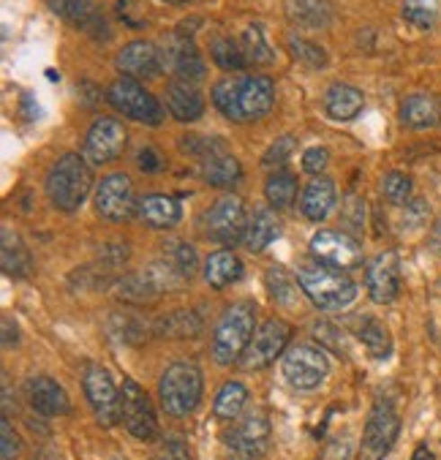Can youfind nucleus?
<instances>
[{
  "label": "nucleus",
  "instance_id": "2eb2a0df",
  "mask_svg": "<svg viewBox=\"0 0 441 460\" xmlns=\"http://www.w3.org/2000/svg\"><path fill=\"white\" fill-rule=\"evenodd\" d=\"M128 131L118 118H99L84 137V155L91 164H110L123 155Z\"/></svg>",
  "mask_w": 441,
  "mask_h": 460
},
{
  "label": "nucleus",
  "instance_id": "0eeeda50",
  "mask_svg": "<svg viewBox=\"0 0 441 460\" xmlns=\"http://www.w3.org/2000/svg\"><path fill=\"white\" fill-rule=\"evenodd\" d=\"M281 371L295 390L308 393L324 385L330 374V362L327 354L316 346H292L281 359Z\"/></svg>",
  "mask_w": 441,
  "mask_h": 460
},
{
  "label": "nucleus",
  "instance_id": "a19ab883",
  "mask_svg": "<svg viewBox=\"0 0 441 460\" xmlns=\"http://www.w3.org/2000/svg\"><path fill=\"white\" fill-rule=\"evenodd\" d=\"M268 284H270V292L278 303L284 305H295V284H292V275L284 272L281 267H273L268 272Z\"/></svg>",
  "mask_w": 441,
  "mask_h": 460
},
{
  "label": "nucleus",
  "instance_id": "a878e982",
  "mask_svg": "<svg viewBox=\"0 0 441 460\" xmlns=\"http://www.w3.org/2000/svg\"><path fill=\"white\" fill-rule=\"evenodd\" d=\"M47 6L66 22H71L74 28H82L87 33H93L96 39L99 36V25H101V17L93 6V0H47Z\"/></svg>",
  "mask_w": 441,
  "mask_h": 460
},
{
  "label": "nucleus",
  "instance_id": "20e7f679",
  "mask_svg": "<svg viewBox=\"0 0 441 460\" xmlns=\"http://www.w3.org/2000/svg\"><path fill=\"white\" fill-rule=\"evenodd\" d=\"M253 319H256V305L251 300H240L224 311L213 335V359L218 365L240 362V357L245 354L253 338Z\"/></svg>",
  "mask_w": 441,
  "mask_h": 460
},
{
  "label": "nucleus",
  "instance_id": "f8f14e48",
  "mask_svg": "<svg viewBox=\"0 0 441 460\" xmlns=\"http://www.w3.org/2000/svg\"><path fill=\"white\" fill-rule=\"evenodd\" d=\"M161 58H163V66L178 79L199 82L207 74L205 58L191 33H169L161 44Z\"/></svg>",
  "mask_w": 441,
  "mask_h": 460
},
{
  "label": "nucleus",
  "instance_id": "5701e85b",
  "mask_svg": "<svg viewBox=\"0 0 441 460\" xmlns=\"http://www.w3.org/2000/svg\"><path fill=\"white\" fill-rule=\"evenodd\" d=\"M401 123L411 131H425L433 128L441 120V104L438 99L428 96V93H411L401 102V112H398Z\"/></svg>",
  "mask_w": 441,
  "mask_h": 460
},
{
  "label": "nucleus",
  "instance_id": "b1692460",
  "mask_svg": "<svg viewBox=\"0 0 441 460\" xmlns=\"http://www.w3.org/2000/svg\"><path fill=\"white\" fill-rule=\"evenodd\" d=\"M366 107V96L363 90L351 87V84H332L327 93H324V112L332 120H355Z\"/></svg>",
  "mask_w": 441,
  "mask_h": 460
},
{
  "label": "nucleus",
  "instance_id": "423d86ee",
  "mask_svg": "<svg viewBox=\"0 0 441 460\" xmlns=\"http://www.w3.org/2000/svg\"><path fill=\"white\" fill-rule=\"evenodd\" d=\"M107 102L115 112L123 118H131L142 126H161L163 123V107L161 102L150 93V90L131 76H120L110 84L107 90Z\"/></svg>",
  "mask_w": 441,
  "mask_h": 460
},
{
  "label": "nucleus",
  "instance_id": "ea45409f",
  "mask_svg": "<svg viewBox=\"0 0 441 460\" xmlns=\"http://www.w3.org/2000/svg\"><path fill=\"white\" fill-rule=\"evenodd\" d=\"M403 17L417 28H430L438 17V6L436 0H406Z\"/></svg>",
  "mask_w": 441,
  "mask_h": 460
},
{
  "label": "nucleus",
  "instance_id": "09e8293b",
  "mask_svg": "<svg viewBox=\"0 0 441 460\" xmlns=\"http://www.w3.org/2000/svg\"><path fill=\"white\" fill-rule=\"evenodd\" d=\"M411 460H436V457H433V452L428 449V444H419V447L414 449Z\"/></svg>",
  "mask_w": 441,
  "mask_h": 460
},
{
  "label": "nucleus",
  "instance_id": "9b49d317",
  "mask_svg": "<svg viewBox=\"0 0 441 460\" xmlns=\"http://www.w3.org/2000/svg\"><path fill=\"white\" fill-rule=\"evenodd\" d=\"M84 395H87V403H91L96 420L104 425V428H112L120 422V390L115 387L112 376L107 367L101 365H91L84 371Z\"/></svg>",
  "mask_w": 441,
  "mask_h": 460
},
{
  "label": "nucleus",
  "instance_id": "2f4dec72",
  "mask_svg": "<svg viewBox=\"0 0 441 460\" xmlns=\"http://www.w3.org/2000/svg\"><path fill=\"white\" fill-rule=\"evenodd\" d=\"M287 17L308 31H319L330 25V4L327 0H287Z\"/></svg>",
  "mask_w": 441,
  "mask_h": 460
},
{
  "label": "nucleus",
  "instance_id": "8fccbe9b",
  "mask_svg": "<svg viewBox=\"0 0 441 460\" xmlns=\"http://www.w3.org/2000/svg\"><path fill=\"white\" fill-rule=\"evenodd\" d=\"M430 243L436 245V248H441V216L436 218V224H433V232H430Z\"/></svg>",
  "mask_w": 441,
  "mask_h": 460
},
{
  "label": "nucleus",
  "instance_id": "473e14b6",
  "mask_svg": "<svg viewBox=\"0 0 441 460\" xmlns=\"http://www.w3.org/2000/svg\"><path fill=\"white\" fill-rule=\"evenodd\" d=\"M297 177L289 172H276L264 182V197H268L273 210H289L297 199Z\"/></svg>",
  "mask_w": 441,
  "mask_h": 460
},
{
  "label": "nucleus",
  "instance_id": "4be33fe9",
  "mask_svg": "<svg viewBox=\"0 0 441 460\" xmlns=\"http://www.w3.org/2000/svg\"><path fill=\"white\" fill-rule=\"evenodd\" d=\"M0 267H4L9 279H28L33 272V256L28 245L9 226H4V234H0Z\"/></svg>",
  "mask_w": 441,
  "mask_h": 460
},
{
  "label": "nucleus",
  "instance_id": "39448f33",
  "mask_svg": "<svg viewBox=\"0 0 441 460\" xmlns=\"http://www.w3.org/2000/svg\"><path fill=\"white\" fill-rule=\"evenodd\" d=\"M202 371L194 362H174L169 365L161 385H158V395H161V406L169 417H189L199 401H202Z\"/></svg>",
  "mask_w": 441,
  "mask_h": 460
},
{
  "label": "nucleus",
  "instance_id": "37998d69",
  "mask_svg": "<svg viewBox=\"0 0 441 460\" xmlns=\"http://www.w3.org/2000/svg\"><path fill=\"white\" fill-rule=\"evenodd\" d=\"M292 147H295V137H281V139H276V142L270 145V150L264 153L261 164H264V166H284L287 158H289V153H292Z\"/></svg>",
  "mask_w": 441,
  "mask_h": 460
},
{
  "label": "nucleus",
  "instance_id": "a211bd4d",
  "mask_svg": "<svg viewBox=\"0 0 441 460\" xmlns=\"http://www.w3.org/2000/svg\"><path fill=\"white\" fill-rule=\"evenodd\" d=\"M270 444V422L261 414H248L229 433V452L234 460H259Z\"/></svg>",
  "mask_w": 441,
  "mask_h": 460
},
{
  "label": "nucleus",
  "instance_id": "4468645a",
  "mask_svg": "<svg viewBox=\"0 0 441 460\" xmlns=\"http://www.w3.org/2000/svg\"><path fill=\"white\" fill-rule=\"evenodd\" d=\"M120 420H123L126 430L139 441H150L158 433L155 411H153L145 390L131 379H126L123 390H120Z\"/></svg>",
  "mask_w": 441,
  "mask_h": 460
},
{
  "label": "nucleus",
  "instance_id": "f03ea898",
  "mask_svg": "<svg viewBox=\"0 0 441 460\" xmlns=\"http://www.w3.org/2000/svg\"><path fill=\"white\" fill-rule=\"evenodd\" d=\"M44 189L52 208H57L60 213H74L93 189V169L79 153H66L49 169Z\"/></svg>",
  "mask_w": 441,
  "mask_h": 460
},
{
  "label": "nucleus",
  "instance_id": "cd10ccee",
  "mask_svg": "<svg viewBox=\"0 0 441 460\" xmlns=\"http://www.w3.org/2000/svg\"><path fill=\"white\" fill-rule=\"evenodd\" d=\"M278 234H281V224H278L276 213L270 208H256L253 216L248 218V229H245L248 251H253V253L264 251Z\"/></svg>",
  "mask_w": 441,
  "mask_h": 460
},
{
  "label": "nucleus",
  "instance_id": "c03bdc74",
  "mask_svg": "<svg viewBox=\"0 0 441 460\" xmlns=\"http://www.w3.org/2000/svg\"><path fill=\"white\" fill-rule=\"evenodd\" d=\"M327 164H330V153L324 147H308L303 153V169L308 174H322L327 169Z\"/></svg>",
  "mask_w": 441,
  "mask_h": 460
},
{
  "label": "nucleus",
  "instance_id": "f257e3e1",
  "mask_svg": "<svg viewBox=\"0 0 441 460\" xmlns=\"http://www.w3.org/2000/svg\"><path fill=\"white\" fill-rule=\"evenodd\" d=\"M276 102V84L270 76L253 74V76H226L213 87V104L216 110L232 123H251L264 118L273 110Z\"/></svg>",
  "mask_w": 441,
  "mask_h": 460
},
{
  "label": "nucleus",
  "instance_id": "58836bf2",
  "mask_svg": "<svg viewBox=\"0 0 441 460\" xmlns=\"http://www.w3.org/2000/svg\"><path fill=\"white\" fill-rule=\"evenodd\" d=\"M166 261L178 270V275L183 281H191V275L197 272V251L186 243H178V245H172L169 253H166Z\"/></svg>",
  "mask_w": 441,
  "mask_h": 460
},
{
  "label": "nucleus",
  "instance_id": "ddd939ff",
  "mask_svg": "<svg viewBox=\"0 0 441 460\" xmlns=\"http://www.w3.org/2000/svg\"><path fill=\"white\" fill-rule=\"evenodd\" d=\"M96 210L101 218L107 221H128L139 208H137V197H134V182L128 174L115 172L110 177H104L96 189Z\"/></svg>",
  "mask_w": 441,
  "mask_h": 460
},
{
  "label": "nucleus",
  "instance_id": "e433bc0d",
  "mask_svg": "<svg viewBox=\"0 0 441 460\" xmlns=\"http://www.w3.org/2000/svg\"><path fill=\"white\" fill-rule=\"evenodd\" d=\"M287 47H289L292 58L297 63L308 66V68H324L327 66V52L319 44H313V41H308L303 36H289L287 39Z\"/></svg>",
  "mask_w": 441,
  "mask_h": 460
},
{
  "label": "nucleus",
  "instance_id": "a18cd8bd",
  "mask_svg": "<svg viewBox=\"0 0 441 460\" xmlns=\"http://www.w3.org/2000/svg\"><path fill=\"white\" fill-rule=\"evenodd\" d=\"M137 164H139V169H142V172H147V174H155V172H161V166H163V158H161V153H158L153 145H145V147L137 153Z\"/></svg>",
  "mask_w": 441,
  "mask_h": 460
},
{
  "label": "nucleus",
  "instance_id": "1a4fd4ad",
  "mask_svg": "<svg viewBox=\"0 0 441 460\" xmlns=\"http://www.w3.org/2000/svg\"><path fill=\"white\" fill-rule=\"evenodd\" d=\"M289 341H292V327L281 319H268L253 332L245 354L240 357V365L245 371H261V367H268L270 362H276V357L284 354Z\"/></svg>",
  "mask_w": 441,
  "mask_h": 460
},
{
  "label": "nucleus",
  "instance_id": "f3484780",
  "mask_svg": "<svg viewBox=\"0 0 441 460\" xmlns=\"http://www.w3.org/2000/svg\"><path fill=\"white\" fill-rule=\"evenodd\" d=\"M311 253L316 256L319 264L335 267V270H348V267H357L363 261L360 245L351 240L348 234L340 232H316L311 240Z\"/></svg>",
  "mask_w": 441,
  "mask_h": 460
},
{
  "label": "nucleus",
  "instance_id": "6ab92c4d",
  "mask_svg": "<svg viewBox=\"0 0 441 460\" xmlns=\"http://www.w3.org/2000/svg\"><path fill=\"white\" fill-rule=\"evenodd\" d=\"M118 68L131 79H155L163 68L161 49L150 41H131L118 52Z\"/></svg>",
  "mask_w": 441,
  "mask_h": 460
},
{
  "label": "nucleus",
  "instance_id": "412c9836",
  "mask_svg": "<svg viewBox=\"0 0 441 460\" xmlns=\"http://www.w3.org/2000/svg\"><path fill=\"white\" fill-rule=\"evenodd\" d=\"M28 398H31V406L44 417H63L71 411V401H68L66 390L49 376L31 379L28 382Z\"/></svg>",
  "mask_w": 441,
  "mask_h": 460
},
{
  "label": "nucleus",
  "instance_id": "4c0bfd02",
  "mask_svg": "<svg viewBox=\"0 0 441 460\" xmlns=\"http://www.w3.org/2000/svg\"><path fill=\"white\" fill-rule=\"evenodd\" d=\"M411 191H414V182L403 172H390L382 177V197L392 205H406L411 199Z\"/></svg>",
  "mask_w": 441,
  "mask_h": 460
},
{
  "label": "nucleus",
  "instance_id": "c756f323",
  "mask_svg": "<svg viewBox=\"0 0 441 460\" xmlns=\"http://www.w3.org/2000/svg\"><path fill=\"white\" fill-rule=\"evenodd\" d=\"M351 330H355V335L366 343L371 357H376V359L390 357L392 338H390V330L376 316H355V322H351Z\"/></svg>",
  "mask_w": 441,
  "mask_h": 460
},
{
  "label": "nucleus",
  "instance_id": "aec40b11",
  "mask_svg": "<svg viewBox=\"0 0 441 460\" xmlns=\"http://www.w3.org/2000/svg\"><path fill=\"white\" fill-rule=\"evenodd\" d=\"M166 110L172 112V118H178L181 123H194L202 118L205 112V99L199 93L197 82H186V79H174L166 87Z\"/></svg>",
  "mask_w": 441,
  "mask_h": 460
},
{
  "label": "nucleus",
  "instance_id": "79ce46f5",
  "mask_svg": "<svg viewBox=\"0 0 441 460\" xmlns=\"http://www.w3.org/2000/svg\"><path fill=\"white\" fill-rule=\"evenodd\" d=\"M20 452H22V441L12 428L9 417L4 414V422H0V455H4V460H17Z\"/></svg>",
  "mask_w": 441,
  "mask_h": 460
},
{
  "label": "nucleus",
  "instance_id": "72a5a7b5",
  "mask_svg": "<svg viewBox=\"0 0 441 460\" xmlns=\"http://www.w3.org/2000/svg\"><path fill=\"white\" fill-rule=\"evenodd\" d=\"M240 44H243V52H245L248 63H253V66H273L276 63V52L268 44V36H264V31L259 25L245 28Z\"/></svg>",
  "mask_w": 441,
  "mask_h": 460
},
{
  "label": "nucleus",
  "instance_id": "dca6fc26",
  "mask_svg": "<svg viewBox=\"0 0 441 460\" xmlns=\"http://www.w3.org/2000/svg\"><path fill=\"white\" fill-rule=\"evenodd\" d=\"M366 287L374 303L390 305L398 292H401V270H398V256L392 251L376 253L368 267H366Z\"/></svg>",
  "mask_w": 441,
  "mask_h": 460
},
{
  "label": "nucleus",
  "instance_id": "7c9ffc66",
  "mask_svg": "<svg viewBox=\"0 0 441 460\" xmlns=\"http://www.w3.org/2000/svg\"><path fill=\"white\" fill-rule=\"evenodd\" d=\"M243 279V261L232 251H218L205 264V281L213 289H226Z\"/></svg>",
  "mask_w": 441,
  "mask_h": 460
},
{
  "label": "nucleus",
  "instance_id": "c85d7f7f",
  "mask_svg": "<svg viewBox=\"0 0 441 460\" xmlns=\"http://www.w3.org/2000/svg\"><path fill=\"white\" fill-rule=\"evenodd\" d=\"M202 177L213 189H229L243 177V169H240L237 158H232L226 150H218V153L202 158Z\"/></svg>",
  "mask_w": 441,
  "mask_h": 460
},
{
  "label": "nucleus",
  "instance_id": "c9c22d12",
  "mask_svg": "<svg viewBox=\"0 0 441 460\" xmlns=\"http://www.w3.org/2000/svg\"><path fill=\"white\" fill-rule=\"evenodd\" d=\"M245 401H248V390H245V385L243 382H226L221 390H218V395H216V417H221V420H234L240 411H243V406H245Z\"/></svg>",
  "mask_w": 441,
  "mask_h": 460
},
{
  "label": "nucleus",
  "instance_id": "9d476101",
  "mask_svg": "<svg viewBox=\"0 0 441 460\" xmlns=\"http://www.w3.org/2000/svg\"><path fill=\"white\" fill-rule=\"evenodd\" d=\"M245 229H248L245 205L234 194H226L218 202H213V208L205 216L207 237L221 243V245H234V243L245 240Z\"/></svg>",
  "mask_w": 441,
  "mask_h": 460
},
{
  "label": "nucleus",
  "instance_id": "393cba45",
  "mask_svg": "<svg viewBox=\"0 0 441 460\" xmlns=\"http://www.w3.org/2000/svg\"><path fill=\"white\" fill-rule=\"evenodd\" d=\"M335 205V182L327 177H313L303 189L300 210L308 221H324Z\"/></svg>",
  "mask_w": 441,
  "mask_h": 460
},
{
  "label": "nucleus",
  "instance_id": "49530a36",
  "mask_svg": "<svg viewBox=\"0 0 441 460\" xmlns=\"http://www.w3.org/2000/svg\"><path fill=\"white\" fill-rule=\"evenodd\" d=\"M348 455H351V441L348 438H335V441L327 444L322 460H348Z\"/></svg>",
  "mask_w": 441,
  "mask_h": 460
},
{
  "label": "nucleus",
  "instance_id": "6e6552de",
  "mask_svg": "<svg viewBox=\"0 0 441 460\" xmlns=\"http://www.w3.org/2000/svg\"><path fill=\"white\" fill-rule=\"evenodd\" d=\"M401 433V417L390 401H376L363 430L360 460H384Z\"/></svg>",
  "mask_w": 441,
  "mask_h": 460
},
{
  "label": "nucleus",
  "instance_id": "de8ad7c7",
  "mask_svg": "<svg viewBox=\"0 0 441 460\" xmlns=\"http://www.w3.org/2000/svg\"><path fill=\"white\" fill-rule=\"evenodd\" d=\"M17 338H20V330H17L14 319H4V346L6 349L17 346Z\"/></svg>",
  "mask_w": 441,
  "mask_h": 460
},
{
  "label": "nucleus",
  "instance_id": "f704fd0d",
  "mask_svg": "<svg viewBox=\"0 0 441 460\" xmlns=\"http://www.w3.org/2000/svg\"><path fill=\"white\" fill-rule=\"evenodd\" d=\"M210 58L218 68L224 71H240L248 66L245 60V52H243V44L232 41L229 36H216L213 44H210Z\"/></svg>",
  "mask_w": 441,
  "mask_h": 460
},
{
  "label": "nucleus",
  "instance_id": "3c124183",
  "mask_svg": "<svg viewBox=\"0 0 441 460\" xmlns=\"http://www.w3.org/2000/svg\"><path fill=\"white\" fill-rule=\"evenodd\" d=\"M163 4H174V6H181V4H189V0H163Z\"/></svg>",
  "mask_w": 441,
  "mask_h": 460
},
{
  "label": "nucleus",
  "instance_id": "bb28decb",
  "mask_svg": "<svg viewBox=\"0 0 441 460\" xmlns=\"http://www.w3.org/2000/svg\"><path fill=\"white\" fill-rule=\"evenodd\" d=\"M139 216L153 229H172L174 224L183 218V210H181V202L174 199V197L153 194V197H145L139 202Z\"/></svg>",
  "mask_w": 441,
  "mask_h": 460
},
{
  "label": "nucleus",
  "instance_id": "7ed1b4c3",
  "mask_svg": "<svg viewBox=\"0 0 441 460\" xmlns=\"http://www.w3.org/2000/svg\"><path fill=\"white\" fill-rule=\"evenodd\" d=\"M297 281L308 300L322 311H340L355 303L357 287L355 281L343 275V270L327 267V264H305L297 270Z\"/></svg>",
  "mask_w": 441,
  "mask_h": 460
}]
</instances>
